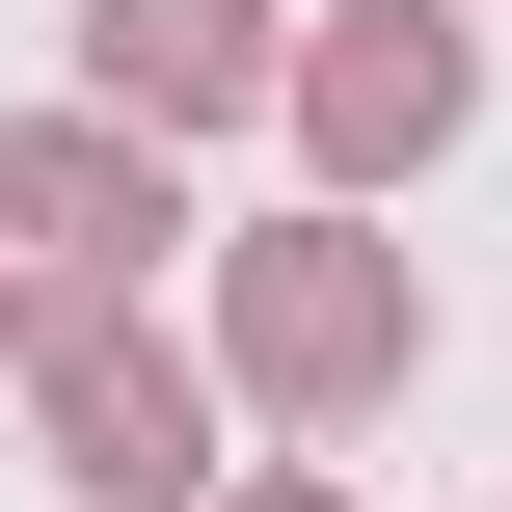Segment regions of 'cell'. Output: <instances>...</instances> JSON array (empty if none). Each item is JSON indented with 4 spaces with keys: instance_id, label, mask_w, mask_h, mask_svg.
Segmentation results:
<instances>
[{
    "instance_id": "7a4b0ae2",
    "label": "cell",
    "mask_w": 512,
    "mask_h": 512,
    "mask_svg": "<svg viewBox=\"0 0 512 512\" xmlns=\"http://www.w3.org/2000/svg\"><path fill=\"white\" fill-rule=\"evenodd\" d=\"M108 81H135V108H243L270 27H243V0H108Z\"/></svg>"
},
{
    "instance_id": "277c9868",
    "label": "cell",
    "mask_w": 512,
    "mask_h": 512,
    "mask_svg": "<svg viewBox=\"0 0 512 512\" xmlns=\"http://www.w3.org/2000/svg\"><path fill=\"white\" fill-rule=\"evenodd\" d=\"M54 405H81V486H189V459H162V378H135V351H81Z\"/></svg>"
},
{
    "instance_id": "6da1fadb",
    "label": "cell",
    "mask_w": 512,
    "mask_h": 512,
    "mask_svg": "<svg viewBox=\"0 0 512 512\" xmlns=\"http://www.w3.org/2000/svg\"><path fill=\"white\" fill-rule=\"evenodd\" d=\"M243 351H270V378H378V270H351V243L243 270Z\"/></svg>"
},
{
    "instance_id": "3957f363",
    "label": "cell",
    "mask_w": 512,
    "mask_h": 512,
    "mask_svg": "<svg viewBox=\"0 0 512 512\" xmlns=\"http://www.w3.org/2000/svg\"><path fill=\"white\" fill-rule=\"evenodd\" d=\"M324 135H351V162H405V135H459V54H432V27H378V54H324Z\"/></svg>"
}]
</instances>
